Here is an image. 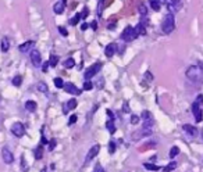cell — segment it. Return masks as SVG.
<instances>
[{
	"label": "cell",
	"instance_id": "cell-1",
	"mask_svg": "<svg viewBox=\"0 0 203 172\" xmlns=\"http://www.w3.org/2000/svg\"><path fill=\"white\" fill-rule=\"evenodd\" d=\"M186 78L195 83L203 82V69L200 65H191L186 69Z\"/></svg>",
	"mask_w": 203,
	"mask_h": 172
},
{
	"label": "cell",
	"instance_id": "cell-2",
	"mask_svg": "<svg viewBox=\"0 0 203 172\" xmlns=\"http://www.w3.org/2000/svg\"><path fill=\"white\" fill-rule=\"evenodd\" d=\"M174 28H175V18L172 15V13H170L164 17L163 22H161V31L168 35V33H171L174 31Z\"/></svg>",
	"mask_w": 203,
	"mask_h": 172
},
{
	"label": "cell",
	"instance_id": "cell-3",
	"mask_svg": "<svg viewBox=\"0 0 203 172\" xmlns=\"http://www.w3.org/2000/svg\"><path fill=\"white\" fill-rule=\"evenodd\" d=\"M138 32H136L135 27H127L121 33V39L124 42H132L133 39L138 38Z\"/></svg>",
	"mask_w": 203,
	"mask_h": 172
},
{
	"label": "cell",
	"instance_id": "cell-4",
	"mask_svg": "<svg viewBox=\"0 0 203 172\" xmlns=\"http://www.w3.org/2000/svg\"><path fill=\"white\" fill-rule=\"evenodd\" d=\"M142 121H143V129L152 130L154 121H153V117H152L150 111H143V113H142Z\"/></svg>",
	"mask_w": 203,
	"mask_h": 172
},
{
	"label": "cell",
	"instance_id": "cell-5",
	"mask_svg": "<svg viewBox=\"0 0 203 172\" xmlns=\"http://www.w3.org/2000/svg\"><path fill=\"white\" fill-rule=\"evenodd\" d=\"M100 68H102V64H100V63L92 64V65L85 71V74H83V78H85V79H91L92 76H95V75H96L97 72L100 71Z\"/></svg>",
	"mask_w": 203,
	"mask_h": 172
},
{
	"label": "cell",
	"instance_id": "cell-6",
	"mask_svg": "<svg viewBox=\"0 0 203 172\" xmlns=\"http://www.w3.org/2000/svg\"><path fill=\"white\" fill-rule=\"evenodd\" d=\"M11 133H13L14 136H17V137H22V136L25 135L24 124H21V122H15V124L11 126Z\"/></svg>",
	"mask_w": 203,
	"mask_h": 172
},
{
	"label": "cell",
	"instance_id": "cell-7",
	"mask_svg": "<svg viewBox=\"0 0 203 172\" xmlns=\"http://www.w3.org/2000/svg\"><path fill=\"white\" fill-rule=\"evenodd\" d=\"M31 63H32L33 67L42 65V55H40V53H39V50L32 49V51H31Z\"/></svg>",
	"mask_w": 203,
	"mask_h": 172
},
{
	"label": "cell",
	"instance_id": "cell-8",
	"mask_svg": "<svg viewBox=\"0 0 203 172\" xmlns=\"http://www.w3.org/2000/svg\"><path fill=\"white\" fill-rule=\"evenodd\" d=\"M64 89H66L67 93L74 94V96H79V94H81V89H78L77 86H75L74 83H71V82H66V83H64Z\"/></svg>",
	"mask_w": 203,
	"mask_h": 172
},
{
	"label": "cell",
	"instance_id": "cell-9",
	"mask_svg": "<svg viewBox=\"0 0 203 172\" xmlns=\"http://www.w3.org/2000/svg\"><path fill=\"white\" fill-rule=\"evenodd\" d=\"M99 151H100V144H95V146L92 147V149L88 151V154H86V160H85V162L88 164L89 161L93 160V158L96 157L97 154H99Z\"/></svg>",
	"mask_w": 203,
	"mask_h": 172
},
{
	"label": "cell",
	"instance_id": "cell-10",
	"mask_svg": "<svg viewBox=\"0 0 203 172\" xmlns=\"http://www.w3.org/2000/svg\"><path fill=\"white\" fill-rule=\"evenodd\" d=\"M2 157H3V161H4L6 164H13L14 155H13V153L7 149V147H3V149H2Z\"/></svg>",
	"mask_w": 203,
	"mask_h": 172
},
{
	"label": "cell",
	"instance_id": "cell-11",
	"mask_svg": "<svg viewBox=\"0 0 203 172\" xmlns=\"http://www.w3.org/2000/svg\"><path fill=\"white\" fill-rule=\"evenodd\" d=\"M192 111H193V115H195L196 122L202 121V119H203V113H202V110H200V104H199V103L195 101L193 104H192Z\"/></svg>",
	"mask_w": 203,
	"mask_h": 172
},
{
	"label": "cell",
	"instance_id": "cell-12",
	"mask_svg": "<svg viewBox=\"0 0 203 172\" xmlns=\"http://www.w3.org/2000/svg\"><path fill=\"white\" fill-rule=\"evenodd\" d=\"M35 46V42L33 40H28V42H25V43H22V44H19L18 46V50L21 53H27L29 49H32V47Z\"/></svg>",
	"mask_w": 203,
	"mask_h": 172
},
{
	"label": "cell",
	"instance_id": "cell-13",
	"mask_svg": "<svg viewBox=\"0 0 203 172\" xmlns=\"http://www.w3.org/2000/svg\"><path fill=\"white\" fill-rule=\"evenodd\" d=\"M182 129L185 130L186 133H188L189 136H192V137H195V136L197 135V129L195 126H192V125H189V124H185V125H182Z\"/></svg>",
	"mask_w": 203,
	"mask_h": 172
},
{
	"label": "cell",
	"instance_id": "cell-14",
	"mask_svg": "<svg viewBox=\"0 0 203 172\" xmlns=\"http://www.w3.org/2000/svg\"><path fill=\"white\" fill-rule=\"evenodd\" d=\"M77 107V100L75 99H71V100H68V101L66 103V105H64V108H63V111L64 113H68V111H71V110H74V108Z\"/></svg>",
	"mask_w": 203,
	"mask_h": 172
},
{
	"label": "cell",
	"instance_id": "cell-15",
	"mask_svg": "<svg viewBox=\"0 0 203 172\" xmlns=\"http://www.w3.org/2000/svg\"><path fill=\"white\" fill-rule=\"evenodd\" d=\"M64 7H66V0H60V2H57L54 4V7H53V11H54L56 14H61L64 11Z\"/></svg>",
	"mask_w": 203,
	"mask_h": 172
},
{
	"label": "cell",
	"instance_id": "cell-16",
	"mask_svg": "<svg viewBox=\"0 0 203 172\" xmlns=\"http://www.w3.org/2000/svg\"><path fill=\"white\" fill-rule=\"evenodd\" d=\"M181 8V0H170V4H168V10L171 13L174 11H178Z\"/></svg>",
	"mask_w": 203,
	"mask_h": 172
},
{
	"label": "cell",
	"instance_id": "cell-17",
	"mask_svg": "<svg viewBox=\"0 0 203 172\" xmlns=\"http://www.w3.org/2000/svg\"><path fill=\"white\" fill-rule=\"evenodd\" d=\"M116 49H117L116 43H110V44H107V46H106V49H104V54H106V57H111V55H114V53H116Z\"/></svg>",
	"mask_w": 203,
	"mask_h": 172
},
{
	"label": "cell",
	"instance_id": "cell-18",
	"mask_svg": "<svg viewBox=\"0 0 203 172\" xmlns=\"http://www.w3.org/2000/svg\"><path fill=\"white\" fill-rule=\"evenodd\" d=\"M0 47H2V51H8V49H10V39L7 38V36H4V38H2V42H0Z\"/></svg>",
	"mask_w": 203,
	"mask_h": 172
},
{
	"label": "cell",
	"instance_id": "cell-19",
	"mask_svg": "<svg viewBox=\"0 0 203 172\" xmlns=\"http://www.w3.org/2000/svg\"><path fill=\"white\" fill-rule=\"evenodd\" d=\"M25 108H27V111L32 113V111L36 110V103L33 101V100H28V101L25 103Z\"/></svg>",
	"mask_w": 203,
	"mask_h": 172
},
{
	"label": "cell",
	"instance_id": "cell-20",
	"mask_svg": "<svg viewBox=\"0 0 203 172\" xmlns=\"http://www.w3.org/2000/svg\"><path fill=\"white\" fill-rule=\"evenodd\" d=\"M42 155H43V146H42V143H40L35 149V158H36V160H40Z\"/></svg>",
	"mask_w": 203,
	"mask_h": 172
},
{
	"label": "cell",
	"instance_id": "cell-21",
	"mask_svg": "<svg viewBox=\"0 0 203 172\" xmlns=\"http://www.w3.org/2000/svg\"><path fill=\"white\" fill-rule=\"evenodd\" d=\"M106 126H107V130L111 133V135L116 132V126H114V119H108L107 124H106Z\"/></svg>",
	"mask_w": 203,
	"mask_h": 172
},
{
	"label": "cell",
	"instance_id": "cell-22",
	"mask_svg": "<svg viewBox=\"0 0 203 172\" xmlns=\"http://www.w3.org/2000/svg\"><path fill=\"white\" fill-rule=\"evenodd\" d=\"M149 3H150V7L153 8L154 11H159L160 10V0H149Z\"/></svg>",
	"mask_w": 203,
	"mask_h": 172
},
{
	"label": "cell",
	"instance_id": "cell-23",
	"mask_svg": "<svg viewBox=\"0 0 203 172\" xmlns=\"http://www.w3.org/2000/svg\"><path fill=\"white\" fill-rule=\"evenodd\" d=\"M175 168H177V162H175V161H172V162H170L168 165L164 166L163 171H164V172H171V171H174Z\"/></svg>",
	"mask_w": 203,
	"mask_h": 172
},
{
	"label": "cell",
	"instance_id": "cell-24",
	"mask_svg": "<svg viewBox=\"0 0 203 172\" xmlns=\"http://www.w3.org/2000/svg\"><path fill=\"white\" fill-rule=\"evenodd\" d=\"M143 166L146 169H149V171H154V172L160 169V166H159V165H154V164H150V162H145Z\"/></svg>",
	"mask_w": 203,
	"mask_h": 172
},
{
	"label": "cell",
	"instance_id": "cell-25",
	"mask_svg": "<svg viewBox=\"0 0 203 172\" xmlns=\"http://www.w3.org/2000/svg\"><path fill=\"white\" fill-rule=\"evenodd\" d=\"M135 29H136V32H138V35H145V33H146V31H145V25L142 24V22H139V24L136 25Z\"/></svg>",
	"mask_w": 203,
	"mask_h": 172
},
{
	"label": "cell",
	"instance_id": "cell-26",
	"mask_svg": "<svg viewBox=\"0 0 203 172\" xmlns=\"http://www.w3.org/2000/svg\"><path fill=\"white\" fill-rule=\"evenodd\" d=\"M57 63H58V55H54V54L50 55V60H49L50 67H53V68H54V67L57 65Z\"/></svg>",
	"mask_w": 203,
	"mask_h": 172
},
{
	"label": "cell",
	"instance_id": "cell-27",
	"mask_svg": "<svg viewBox=\"0 0 203 172\" xmlns=\"http://www.w3.org/2000/svg\"><path fill=\"white\" fill-rule=\"evenodd\" d=\"M74 65H75L74 58H67V60L64 61V68H72Z\"/></svg>",
	"mask_w": 203,
	"mask_h": 172
},
{
	"label": "cell",
	"instance_id": "cell-28",
	"mask_svg": "<svg viewBox=\"0 0 203 172\" xmlns=\"http://www.w3.org/2000/svg\"><path fill=\"white\" fill-rule=\"evenodd\" d=\"M21 83H22V78H21V75H15V76L13 78V85L14 86H21Z\"/></svg>",
	"mask_w": 203,
	"mask_h": 172
},
{
	"label": "cell",
	"instance_id": "cell-29",
	"mask_svg": "<svg viewBox=\"0 0 203 172\" xmlns=\"http://www.w3.org/2000/svg\"><path fill=\"white\" fill-rule=\"evenodd\" d=\"M38 90L42 92V93H47V92H49V88H47L46 83L40 82V83H38Z\"/></svg>",
	"mask_w": 203,
	"mask_h": 172
},
{
	"label": "cell",
	"instance_id": "cell-30",
	"mask_svg": "<svg viewBox=\"0 0 203 172\" xmlns=\"http://www.w3.org/2000/svg\"><path fill=\"white\" fill-rule=\"evenodd\" d=\"M178 153H180V149L177 146L171 147V150H170V158H175L178 155Z\"/></svg>",
	"mask_w": 203,
	"mask_h": 172
},
{
	"label": "cell",
	"instance_id": "cell-31",
	"mask_svg": "<svg viewBox=\"0 0 203 172\" xmlns=\"http://www.w3.org/2000/svg\"><path fill=\"white\" fill-rule=\"evenodd\" d=\"M54 86L58 89L64 88V80L61 79V78H54Z\"/></svg>",
	"mask_w": 203,
	"mask_h": 172
},
{
	"label": "cell",
	"instance_id": "cell-32",
	"mask_svg": "<svg viewBox=\"0 0 203 172\" xmlns=\"http://www.w3.org/2000/svg\"><path fill=\"white\" fill-rule=\"evenodd\" d=\"M79 19H81V14H77L74 18L70 19V24H71V25H77L78 22H79Z\"/></svg>",
	"mask_w": 203,
	"mask_h": 172
},
{
	"label": "cell",
	"instance_id": "cell-33",
	"mask_svg": "<svg viewBox=\"0 0 203 172\" xmlns=\"http://www.w3.org/2000/svg\"><path fill=\"white\" fill-rule=\"evenodd\" d=\"M138 10H139V13H141L142 15H146V14H147V8H146V6H145V4H139Z\"/></svg>",
	"mask_w": 203,
	"mask_h": 172
},
{
	"label": "cell",
	"instance_id": "cell-34",
	"mask_svg": "<svg viewBox=\"0 0 203 172\" xmlns=\"http://www.w3.org/2000/svg\"><path fill=\"white\" fill-rule=\"evenodd\" d=\"M114 151H116V143L111 140L110 143H108V153H110V154H114Z\"/></svg>",
	"mask_w": 203,
	"mask_h": 172
},
{
	"label": "cell",
	"instance_id": "cell-35",
	"mask_svg": "<svg viewBox=\"0 0 203 172\" xmlns=\"http://www.w3.org/2000/svg\"><path fill=\"white\" fill-rule=\"evenodd\" d=\"M92 86H93V85H92V82L89 79H86V82L83 83V89H85V90H91Z\"/></svg>",
	"mask_w": 203,
	"mask_h": 172
},
{
	"label": "cell",
	"instance_id": "cell-36",
	"mask_svg": "<svg viewBox=\"0 0 203 172\" xmlns=\"http://www.w3.org/2000/svg\"><path fill=\"white\" fill-rule=\"evenodd\" d=\"M77 119H78V117H77V115H75V114H74V115H71V117H70V121H68V125H72V124H75V122H77Z\"/></svg>",
	"mask_w": 203,
	"mask_h": 172
},
{
	"label": "cell",
	"instance_id": "cell-37",
	"mask_svg": "<svg viewBox=\"0 0 203 172\" xmlns=\"http://www.w3.org/2000/svg\"><path fill=\"white\" fill-rule=\"evenodd\" d=\"M58 32H60L63 36H67V35H68V31H67L66 28H63V27H58Z\"/></svg>",
	"mask_w": 203,
	"mask_h": 172
},
{
	"label": "cell",
	"instance_id": "cell-38",
	"mask_svg": "<svg viewBox=\"0 0 203 172\" xmlns=\"http://www.w3.org/2000/svg\"><path fill=\"white\" fill-rule=\"evenodd\" d=\"M88 14H89V10H88V7H85L82 10V13H81V18H86V17H88Z\"/></svg>",
	"mask_w": 203,
	"mask_h": 172
},
{
	"label": "cell",
	"instance_id": "cell-39",
	"mask_svg": "<svg viewBox=\"0 0 203 172\" xmlns=\"http://www.w3.org/2000/svg\"><path fill=\"white\" fill-rule=\"evenodd\" d=\"M93 172H103V166L100 165V164H96L93 168Z\"/></svg>",
	"mask_w": 203,
	"mask_h": 172
},
{
	"label": "cell",
	"instance_id": "cell-40",
	"mask_svg": "<svg viewBox=\"0 0 203 172\" xmlns=\"http://www.w3.org/2000/svg\"><path fill=\"white\" fill-rule=\"evenodd\" d=\"M131 122H132L133 125H136V124L139 122V118H138L136 115H132V117H131Z\"/></svg>",
	"mask_w": 203,
	"mask_h": 172
},
{
	"label": "cell",
	"instance_id": "cell-41",
	"mask_svg": "<svg viewBox=\"0 0 203 172\" xmlns=\"http://www.w3.org/2000/svg\"><path fill=\"white\" fill-rule=\"evenodd\" d=\"M145 78H146L149 82H152V80H153V76H152V74H150V72H146V74H145Z\"/></svg>",
	"mask_w": 203,
	"mask_h": 172
},
{
	"label": "cell",
	"instance_id": "cell-42",
	"mask_svg": "<svg viewBox=\"0 0 203 172\" xmlns=\"http://www.w3.org/2000/svg\"><path fill=\"white\" fill-rule=\"evenodd\" d=\"M196 103H199L200 105L203 104V96H202V94H199V96L196 97Z\"/></svg>",
	"mask_w": 203,
	"mask_h": 172
},
{
	"label": "cell",
	"instance_id": "cell-43",
	"mask_svg": "<svg viewBox=\"0 0 203 172\" xmlns=\"http://www.w3.org/2000/svg\"><path fill=\"white\" fill-rule=\"evenodd\" d=\"M49 65H50L49 63H44L43 65H42V71H43V72H47V68H49Z\"/></svg>",
	"mask_w": 203,
	"mask_h": 172
},
{
	"label": "cell",
	"instance_id": "cell-44",
	"mask_svg": "<svg viewBox=\"0 0 203 172\" xmlns=\"http://www.w3.org/2000/svg\"><path fill=\"white\" fill-rule=\"evenodd\" d=\"M21 164H22V169H24V172H27V164H25V158L24 157L21 158Z\"/></svg>",
	"mask_w": 203,
	"mask_h": 172
},
{
	"label": "cell",
	"instance_id": "cell-45",
	"mask_svg": "<svg viewBox=\"0 0 203 172\" xmlns=\"http://www.w3.org/2000/svg\"><path fill=\"white\" fill-rule=\"evenodd\" d=\"M54 146H56V140H52L49 143V150H53V149H54Z\"/></svg>",
	"mask_w": 203,
	"mask_h": 172
},
{
	"label": "cell",
	"instance_id": "cell-46",
	"mask_svg": "<svg viewBox=\"0 0 203 172\" xmlns=\"http://www.w3.org/2000/svg\"><path fill=\"white\" fill-rule=\"evenodd\" d=\"M106 113H107V115H108V119H114V114L111 113L110 110H107V111H106Z\"/></svg>",
	"mask_w": 203,
	"mask_h": 172
},
{
	"label": "cell",
	"instance_id": "cell-47",
	"mask_svg": "<svg viewBox=\"0 0 203 172\" xmlns=\"http://www.w3.org/2000/svg\"><path fill=\"white\" fill-rule=\"evenodd\" d=\"M86 28H88V24H82V27H81V29H82V31H85Z\"/></svg>",
	"mask_w": 203,
	"mask_h": 172
},
{
	"label": "cell",
	"instance_id": "cell-48",
	"mask_svg": "<svg viewBox=\"0 0 203 172\" xmlns=\"http://www.w3.org/2000/svg\"><path fill=\"white\" fill-rule=\"evenodd\" d=\"M96 25H97V24H96V21H93V22H92V28H93V29H96V28H97Z\"/></svg>",
	"mask_w": 203,
	"mask_h": 172
},
{
	"label": "cell",
	"instance_id": "cell-49",
	"mask_svg": "<svg viewBox=\"0 0 203 172\" xmlns=\"http://www.w3.org/2000/svg\"><path fill=\"white\" fill-rule=\"evenodd\" d=\"M42 172H46V168H43V169H42Z\"/></svg>",
	"mask_w": 203,
	"mask_h": 172
},
{
	"label": "cell",
	"instance_id": "cell-50",
	"mask_svg": "<svg viewBox=\"0 0 203 172\" xmlns=\"http://www.w3.org/2000/svg\"><path fill=\"white\" fill-rule=\"evenodd\" d=\"M164 2H166V0H160V3H164Z\"/></svg>",
	"mask_w": 203,
	"mask_h": 172
},
{
	"label": "cell",
	"instance_id": "cell-51",
	"mask_svg": "<svg viewBox=\"0 0 203 172\" xmlns=\"http://www.w3.org/2000/svg\"><path fill=\"white\" fill-rule=\"evenodd\" d=\"M202 136H203V130H202Z\"/></svg>",
	"mask_w": 203,
	"mask_h": 172
}]
</instances>
